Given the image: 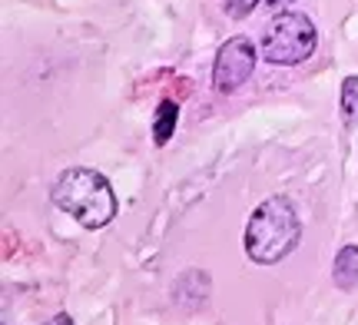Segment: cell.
<instances>
[{"instance_id":"6da1fadb","label":"cell","mask_w":358,"mask_h":325,"mask_svg":"<svg viewBox=\"0 0 358 325\" xmlns=\"http://www.w3.org/2000/svg\"><path fill=\"white\" fill-rule=\"evenodd\" d=\"M302 239V219L285 196H272L259 203L245 226V256L256 266H275L292 256Z\"/></svg>"},{"instance_id":"7a4b0ae2","label":"cell","mask_w":358,"mask_h":325,"mask_svg":"<svg viewBox=\"0 0 358 325\" xmlns=\"http://www.w3.org/2000/svg\"><path fill=\"white\" fill-rule=\"evenodd\" d=\"M53 206L70 212L83 229H103L116 216V196L110 180L90 166H70L53 182Z\"/></svg>"},{"instance_id":"3957f363","label":"cell","mask_w":358,"mask_h":325,"mask_svg":"<svg viewBox=\"0 0 358 325\" xmlns=\"http://www.w3.org/2000/svg\"><path fill=\"white\" fill-rule=\"evenodd\" d=\"M315 43H319V30H315V24L308 20L306 13L282 10L262 30L259 53L272 66H295L306 64L308 57L315 53Z\"/></svg>"},{"instance_id":"277c9868","label":"cell","mask_w":358,"mask_h":325,"mask_svg":"<svg viewBox=\"0 0 358 325\" xmlns=\"http://www.w3.org/2000/svg\"><path fill=\"white\" fill-rule=\"evenodd\" d=\"M256 73V43L249 37H229L216 53L213 87L219 93H236Z\"/></svg>"},{"instance_id":"5b68a950","label":"cell","mask_w":358,"mask_h":325,"mask_svg":"<svg viewBox=\"0 0 358 325\" xmlns=\"http://www.w3.org/2000/svg\"><path fill=\"white\" fill-rule=\"evenodd\" d=\"M332 282L338 289H358V246H345L332 262Z\"/></svg>"},{"instance_id":"8992f818","label":"cell","mask_w":358,"mask_h":325,"mask_svg":"<svg viewBox=\"0 0 358 325\" xmlns=\"http://www.w3.org/2000/svg\"><path fill=\"white\" fill-rule=\"evenodd\" d=\"M176 120H179V106L173 100H163L156 106V120H153V140L156 146H166L169 136L176 133Z\"/></svg>"},{"instance_id":"52a82bcc","label":"cell","mask_w":358,"mask_h":325,"mask_svg":"<svg viewBox=\"0 0 358 325\" xmlns=\"http://www.w3.org/2000/svg\"><path fill=\"white\" fill-rule=\"evenodd\" d=\"M338 106H342V123H345L348 130H355V127H358V77H355V73L342 80Z\"/></svg>"},{"instance_id":"ba28073f","label":"cell","mask_w":358,"mask_h":325,"mask_svg":"<svg viewBox=\"0 0 358 325\" xmlns=\"http://www.w3.org/2000/svg\"><path fill=\"white\" fill-rule=\"evenodd\" d=\"M282 3H292V0H222V10L232 20H243L249 13H256L259 7H282Z\"/></svg>"},{"instance_id":"9c48e42d","label":"cell","mask_w":358,"mask_h":325,"mask_svg":"<svg viewBox=\"0 0 358 325\" xmlns=\"http://www.w3.org/2000/svg\"><path fill=\"white\" fill-rule=\"evenodd\" d=\"M50 325H73V319H70V315H57Z\"/></svg>"}]
</instances>
